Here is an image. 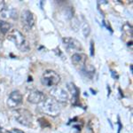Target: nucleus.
<instances>
[{
    "instance_id": "ddd939ff",
    "label": "nucleus",
    "mask_w": 133,
    "mask_h": 133,
    "mask_svg": "<svg viewBox=\"0 0 133 133\" xmlns=\"http://www.w3.org/2000/svg\"><path fill=\"white\" fill-rule=\"evenodd\" d=\"M68 89L69 90V91L72 93L73 98H74L75 100L76 101V100L78 99V97H79V90H78V88H77L73 83H68Z\"/></svg>"
},
{
    "instance_id": "f3484780",
    "label": "nucleus",
    "mask_w": 133,
    "mask_h": 133,
    "mask_svg": "<svg viewBox=\"0 0 133 133\" xmlns=\"http://www.w3.org/2000/svg\"><path fill=\"white\" fill-rule=\"evenodd\" d=\"M91 55L94 56V42L93 40L91 41Z\"/></svg>"
},
{
    "instance_id": "a211bd4d",
    "label": "nucleus",
    "mask_w": 133,
    "mask_h": 133,
    "mask_svg": "<svg viewBox=\"0 0 133 133\" xmlns=\"http://www.w3.org/2000/svg\"><path fill=\"white\" fill-rule=\"evenodd\" d=\"M103 23H104V24L106 25V27L108 28V29H109V30H110L111 32H113V30H112V28L110 27V25H109V23H108V22H105V21H103Z\"/></svg>"
},
{
    "instance_id": "6e6552de",
    "label": "nucleus",
    "mask_w": 133,
    "mask_h": 133,
    "mask_svg": "<svg viewBox=\"0 0 133 133\" xmlns=\"http://www.w3.org/2000/svg\"><path fill=\"white\" fill-rule=\"evenodd\" d=\"M71 61H72V63L74 64V66L81 70L83 66L86 65L87 56L84 54V53L76 52L72 55Z\"/></svg>"
},
{
    "instance_id": "20e7f679",
    "label": "nucleus",
    "mask_w": 133,
    "mask_h": 133,
    "mask_svg": "<svg viewBox=\"0 0 133 133\" xmlns=\"http://www.w3.org/2000/svg\"><path fill=\"white\" fill-rule=\"evenodd\" d=\"M14 117L20 124L23 126H27V127H29L33 122L32 114L29 110L24 108L16 109L14 112Z\"/></svg>"
},
{
    "instance_id": "9b49d317",
    "label": "nucleus",
    "mask_w": 133,
    "mask_h": 133,
    "mask_svg": "<svg viewBox=\"0 0 133 133\" xmlns=\"http://www.w3.org/2000/svg\"><path fill=\"white\" fill-rule=\"evenodd\" d=\"M0 16L4 19H8V18H12V19H17L18 18V12L16 10L12 9H8V8H3L0 12Z\"/></svg>"
},
{
    "instance_id": "1a4fd4ad",
    "label": "nucleus",
    "mask_w": 133,
    "mask_h": 133,
    "mask_svg": "<svg viewBox=\"0 0 133 133\" xmlns=\"http://www.w3.org/2000/svg\"><path fill=\"white\" fill-rule=\"evenodd\" d=\"M63 44L68 50L75 51H80L83 50V46L81 43L77 41L76 39L72 37H64L63 38Z\"/></svg>"
},
{
    "instance_id": "6ab92c4d",
    "label": "nucleus",
    "mask_w": 133,
    "mask_h": 133,
    "mask_svg": "<svg viewBox=\"0 0 133 133\" xmlns=\"http://www.w3.org/2000/svg\"><path fill=\"white\" fill-rule=\"evenodd\" d=\"M111 73H112V76H113L114 78H115V79H118V77H119V76H118L117 75H116V73L115 74V71H113V70H111Z\"/></svg>"
},
{
    "instance_id": "f03ea898",
    "label": "nucleus",
    "mask_w": 133,
    "mask_h": 133,
    "mask_svg": "<svg viewBox=\"0 0 133 133\" xmlns=\"http://www.w3.org/2000/svg\"><path fill=\"white\" fill-rule=\"evenodd\" d=\"M39 108L43 113L52 117H56L61 114V107L59 102H57L53 98H46L42 103H40Z\"/></svg>"
},
{
    "instance_id": "412c9836",
    "label": "nucleus",
    "mask_w": 133,
    "mask_h": 133,
    "mask_svg": "<svg viewBox=\"0 0 133 133\" xmlns=\"http://www.w3.org/2000/svg\"><path fill=\"white\" fill-rule=\"evenodd\" d=\"M118 124H119V131H118V133H120V130H122V124H121V123H120V121L118 122Z\"/></svg>"
},
{
    "instance_id": "39448f33",
    "label": "nucleus",
    "mask_w": 133,
    "mask_h": 133,
    "mask_svg": "<svg viewBox=\"0 0 133 133\" xmlns=\"http://www.w3.org/2000/svg\"><path fill=\"white\" fill-rule=\"evenodd\" d=\"M51 96L53 98V99H55L57 102H66L69 98L68 96V92L66 91L65 89L61 87H53L50 91Z\"/></svg>"
},
{
    "instance_id": "7ed1b4c3",
    "label": "nucleus",
    "mask_w": 133,
    "mask_h": 133,
    "mask_svg": "<svg viewBox=\"0 0 133 133\" xmlns=\"http://www.w3.org/2000/svg\"><path fill=\"white\" fill-rule=\"evenodd\" d=\"M61 82V76L54 70H46L41 77V83L46 87H54Z\"/></svg>"
},
{
    "instance_id": "f8f14e48",
    "label": "nucleus",
    "mask_w": 133,
    "mask_h": 133,
    "mask_svg": "<svg viewBox=\"0 0 133 133\" xmlns=\"http://www.w3.org/2000/svg\"><path fill=\"white\" fill-rule=\"evenodd\" d=\"M81 71H82L83 76H85L90 79H92L96 70L93 66H91V64H87V65H85L82 69H81Z\"/></svg>"
},
{
    "instance_id": "f257e3e1",
    "label": "nucleus",
    "mask_w": 133,
    "mask_h": 133,
    "mask_svg": "<svg viewBox=\"0 0 133 133\" xmlns=\"http://www.w3.org/2000/svg\"><path fill=\"white\" fill-rule=\"evenodd\" d=\"M8 40L12 41L15 44V46L19 49L21 51H23V52H26V51H29V42L26 40L25 36H23V34L21 33L20 30L18 29H12L9 34H8L7 36Z\"/></svg>"
},
{
    "instance_id": "dca6fc26",
    "label": "nucleus",
    "mask_w": 133,
    "mask_h": 133,
    "mask_svg": "<svg viewBox=\"0 0 133 133\" xmlns=\"http://www.w3.org/2000/svg\"><path fill=\"white\" fill-rule=\"evenodd\" d=\"M123 31L126 34L127 36H132V26L130 23L126 22L125 24L123 26Z\"/></svg>"
},
{
    "instance_id": "4468645a",
    "label": "nucleus",
    "mask_w": 133,
    "mask_h": 133,
    "mask_svg": "<svg viewBox=\"0 0 133 133\" xmlns=\"http://www.w3.org/2000/svg\"><path fill=\"white\" fill-rule=\"evenodd\" d=\"M11 25L8 22H6L5 21H0V31L3 34L8 33L10 30Z\"/></svg>"
},
{
    "instance_id": "423d86ee",
    "label": "nucleus",
    "mask_w": 133,
    "mask_h": 133,
    "mask_svg": "<svg viewBox=\"0 0 133 133\" xmlns=\"http://www.w3.org/2000/svg\"><path fill=\"white\" fill-rule=\"evenodd\" d=\"M21 21L22 25L28 29H30L35 25V16L29 10L22 11L21 14Z\"/></svg>"
},
{
    "instance_id": "0eeeda50",
    "label": "nucleus",
    "mask_w": 133,
    "mask_h": 133,
    "mask_svg": "<svg viewBox=\"0 0 133 133\" xmlns=\"http://www.w3.org/2000/svg\"><path fill=\"white\" fill-rule=\"evenodd\" d=\"M22 95L19 91H14L10 93L7 99V106L11 108H17L22 103Z\"/></svg>"
},
{
    "instance_id": "9d476101",
    "label": "nucleus",
    "mask_w": 133,
    "mask_h": 133,
    "mask_svg": "<svg viewBox=\"0 0 133 133\" xmlns=\"http://www.w3.org/2000/svg\"><path fill=\"white\" fill-rule=\"evenodd\" d=\"M45 98L46 97L44 92L36 90V91H33L32 92H30V94H29V97H28V100H29V102L32 103V104L38 105V104H40V103H42Z\"/></svg>"
},
{
    "instance_id": "2eb2a0df",
    "label": "nucleus",
    "mask_w": 133,
    "mask_h": 133,
    "mask_svg": "<svg viewBox=\"0 0 133 133\" xmlns=\"http://www.w3.org/2000/svg\"><path fill=\"white\" fill-rule=\"evenodd\" d=\"M82 31H83V36H84L85 37L89 36L90 33H91V28H90L89 23H88L86 21H83V22L82 23Z\"/></svg>"
},
{
    "instance_id": "aec40b11",
    "label": "nucleus",
    "mask_w": 133,
    "mask_h": 133,
    "mask_svg": "<svg viewBox=\"0 0 133 133\" xmlns=\"http://www.w3.org/2000/svg\"><path fill=\"white\" fill-rule=\"evenodd\" d=\"M14 131L15 132V133H25V132H23L22 130H18V129H14Z\"/></svg>"
}]
</instances>
